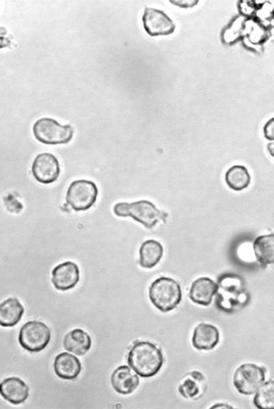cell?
Wrapping results in <instances>:
<instances>
[{
  "instance_id": "1",
  "label": "cell",
  "mask_w": 274,
  "mask_h": 409,
  "mask_svg": "<svg viewBox=\"0 0 274 409\" xmlns=\"http://www.w3.org/2000/svg\"><path fill=\"white\" fill-rule=\"evenodd\" d=\"M128 364L137 374L143 378L153 377L160 372L164 364L162 350L154 343L138 342L130 350Z\"/></svg>"
},
{
  "instance_id": "2",
  "label": "cell",
  "mask_w": 274,
  "mask_h": 409,
  "mask_svg": "<svg viewBox=\"0 0 274 409\" xmlns=\"http://www.w3.org/2000/svg\"><path fill=\"white\" fill-rule=\"evenodd\" d=\"M216 305L225 312H234L248 303L249 296L241 278L225 275L219 279Z\"/></svg>"
},
{
  "instance_id": "3",
  "label": "cell",
  "mask_w": 274,
  "mask_h": 409,
  "mask_svg": "<svg viewBox=\"0 0 274 409\" xmlns=\"http://www.w3.org/2000/svg\"><path fill=\"white\" fill-rule=\"evenodd\" d=\"M149 298L156 309L168 312L181 302L182 291L179 283L168 277H160L150 285Z\"/></svg>"
},
{
  "instance_id": "4",
  "label": "cell",
  "mask_w": 274,
  "mask_h": 409,
  "mask_svg": "<svg viewBox=\"0 0 274 409\" xmlns=\"http://www.w3.org/2000/svg\"><path fill=\"white\" fill-rule=\"evenodd\" d=\"M114 213L120 217H131L147 228H153L165 218L164 214L153 202L147 200L117 203L114 207Z\"/></svg>"
},
{
  "instance_id": "5",
  "label": "cell",
  "mask_w": 274,
  "mask_h": 409,
  "mask_svg": "<svg viewBox=\"0 0 274 409\" xmlns=\"http://www.w3.org/2000/svg\"><path fill=\"white\" fill-rule=\"evenodd\" d=\"M32 132L35 138L47 145H66L73 138V128L71 126H61L49 118L37 120L33 125Z\"/></svg>"
},
{
  "instance_id": "6",
  "label": "cell",
  "mask_w": 274,
  "mask_h": 409,
  "mask_svg": "<svg viewBox=\"0 0 274 409\" xmlns=\"http://www.w3.org/2000/svg\"><path fill=\"white\" fill-rule=\"evenodd\" d=\"M52 338L49 327L44 323L32 320L25 323L19 332L18 341L26 351L38 353L49 346Z\"/></svg>"
},
{
  "instance_id": "7",
  "label": "cell",
  "mask_w": 274,
  "mask_h": 409,
  "mask_svg": "<svg viewBox=\"0 0 274 409\" xmlns=\"http://www.w3.org/2000/svg\"><path fill=\"white\" fill-rule=\"evenodd\" d=\"M97 184L90 181L78 180L73 181L66 193V202L73 210L86 211L91 209L98 197Z\"/></svg>"
},
{
  "instance_id": "8",
  "label": "cell",
  "mask_w": 274,
  "mask_h": 409,
  "mask_svg": "<svg viewBox=\"0 0 274 409\" xmlns=\"http://www.w3.org/2000/svg\"><path fill=\"white\" fill-rule=\"evenodd\" d=\"M266 368L255 364H244L235 372L234 384L239 393L252 395L256 393L266 379Z\"/></svg>"
},
{
  "instance_id": "9",
  "label": "cell",
  "mask_w": 274,
  "mask_h": 409,
  "mask_svg": "<svg viewBox=\"0 0 274 409\" xmlns=\"http://www.w3.org/2000/svg\"><path fill=\"white\" fill-rule=\"evenodd\" d=\"M142 20L143 28L150 37L169 36L176 29L174 20L160 10L146 8Z\"/></svg>"
},
{
  "instance_id": "10",
  "label": "cell",
  "mask_w": 274,
  "mask_h": 409,
  "mask_svg": "<svg viewBox=\"0 0 274 409\" xmlns=\"http://www.w3.org/2000/svg\"><path fill=\"white\" fill-rule=\"evenodd\" d=\"M60 172L59 160L51 153L40 154L32 162V173L39 183L50 184L56 182Z\"/></svg>"
},
{
  "instance_id": "11",
  "label": "cell",
  "mask_w": 274,
  "mask_h": 409,
  "mask_svg": "<svg viewBox=\"0 0 274 409\" xmlns=\"http://www.w3.org/2000/svg\"><path fill=\"white\" fill-rule=\"evenodd\" d=\"M52 281L59 291H66L76 286L80 281L78 265L73 262H66L52 270Z\"/></svg>"
},
{
  "instance_id": "12",
  "label": "cell",
  "mask_w": 274,
  "mask_h": 409,
  "mask_svg": "<svg viewBox=\"0 0 274 409\" xmlns=\"http://www.w3.org/2000/svg\"><path fill=\"white\" fill-rule=\"evenodd\" d=\"M0 395L13 405H20L30 397V387L23 379L10 377L0 383Z\"/></svg>"
},
{
  "instance_id": "13",
  "label": "cell",
  "mask_w": 274,
  "mask_h": 409,
  "mask_svg": "<svg viewBox=\"0 0 274 409\" xmlns=\"http://www.w3.org/2000/svg\"><path fill=\"white\" fill-rule=\"evenodd\" d=\"M112 385L114 390L122 395L132 393L140 385L138 376L126 365L119 366L112 373Z\"/></svg>"
},
{
  "instance_id": "14",
  "label": "cell",
  "mask_w": 274,
  "mask_h": 409,
  "mask_svg": "<svg viewBox=\"0 0 274 409\" xmlns=\"http://www.w3.org/2000/svg\"><path fill=\"white\" fill-rule=\"evenodd\" d=\"M218 284L208 277L198 278L191 286L189 298L197 305L208 306L216 295Z\"/></svg>"
},
{
  "instance_id": "15",
  "label": "cell",
  "mask_w": 274,
  "mask_h": 409,
  "mask_svg": "<svg viewBox=\"0 0 274 409\" xmlns=\"http://www.w3.org/2000/svg\"><path fill=\"white\" fill-rule=\"evenodd\" d=\"M220 340V333L214 325L202 323L194 330L193 345L198 350H211Z\"/></svg>"
},
{
  "instance_id": "16",
  "label": "cell",
  "mask_w": 274,
  "mask_h": 409,
  "mask_svg": "<svg viewBox=\"0 0 274 409\" xmlns=\"http://www.w3.org/2000/svg\"><path fill=\"white\" fill-rule=\"evenodd\" d=\"M54 370L59 378L73 380L79 377L82 367L77 357L68 353H61L54 359Z\"/></svg>"
},
{
  "instance_id": "17",
  "label": "cell",
  "mask_w": 274,
  "mask_h": 409,
  "mask_svg": "<svg viewBox=\"0 0 274 409\" xmlns=\"http://www.w3.org/2000/svg\"><path fill=\"white\" fill-rule=\"evenodd\" d=\"M207 390V381L200 372H193L186 374L178 388L181 396L186 399H197Z\"/></svg>"
},
{
  "instance_id": "18",
  "label": "cell",
  "mask_w": 274,
  "mask_h": 409,
  "mask_svg": "<svg viewBox=\"0 0 274 409\" xmlns=\"http://www.w3.org/2000/svg\"><path fill=\"white\" fill-rule=\"evenodd\" d=\"M25 309L16 298H9L0 304V326L12 327L22 319Z\"/></svg>"
},
{
  "instance_id": "19",
  "label": "cell",
  "mask_w": 274,
  "mask_h": 409,
  "mask_svg": "<svg viewBox=\"0 0 274 409\" xmlns=\"http://www.w3.org/2000/svg\"><path fill=\"white\" fill-rule=\"evenodd\" d=\"M65 349L77 356H84L91 349L92 338L82 329H74L67 334L64 341Z\"/></svg>"
},
{
  "instance_id": "20",
  "label": "cell",
  "mask_w": 274,
  "mask_h": 409,
  "mask_svg": "<svg viewBox=\"0 0 274 409\" xmlns=\"http://www.w3.org/2000/svg\"><path fill=\"white\" fill-rule=\"evenodd\" d=\"M162 245L150 240L143 243L140 248V264L142 268L150 269L160 263L163 256Z\"/></svg>"
},
{
  "instance_id": "21",
  "label": "cell",
  "mask_w": 274,
  "mask_h": 409,
  "mask_svg": "<svg viewBox=\"0 0 274 409\" xmlns=\"http://www.w3.org/2000/svg\"><path fill=\"white\" fill-rule=\"evenodd\" d=\"M257 261L266 267L274 262V235H266L256 238L253 243Z\"/></svg>"
},
{
  "instance_id": "22",
  "label": "cell",
  "mask_w": 274,
  "mask_h": 409,
  "mask_svg": "<svg viewBox=\"0 0 274 409\" xmlns=\"http://www.w3.org/2000/svg\"><path fill=\"white\" fill-rule=\"evenodd\" d=\"M270 36V32L265 23L256 17L246 18L245 38L253 44L259 45L266 42Z\"/></svg>"
},
{
  "instance_id": "23",
  "label": "cell",
  "mask_w": 274,
  "mask_h": 409,
  "mask_svg": "<svg viewBox=\"0 0 274 409\" xmlns=\"http://www.w3.org/2000/svg\"><path fill=\"white\" fill-rule=\"evenodd\" d=\"M225 182L230 189L241 192L248 188L251 183L249 170L244 166H232L225 173Z\"/></svg>"
},
{
  "instance_id": "24",
  "label": "cell",
  "mask_w": 274,
  "mask_h": 409,
  "mask_svg": "<svg viewBox=\"0 0 274 409\" xmlns=\"http://www.w3.org/2000/svg\"><path fill=\"white\" fill-rule=\"evenodd\" d=\"M246 20V18L239 16L232 18L230 24L225 27L222 32V39L225 44H235L245 37Z\"/></svg>"
},
{
  "instance_id": "25",
  "label": "cell",
  "mask_w": 274,
  "mask_h": 409,
  "mask_svg": "<svg viewBox=\"0 0 274 409\" xmlns=\"http://www.w3.org/2000/svg\"><path fill=\"white\" fill-rule=\"evenodd\" d=\"M255 405L260 409L274 407V381L270 380L258 389L254 398Z\"/></svg>"
},
{
  "instance_id": "26",
  "label": "cell",
  "mask_w": 274,
  "mask_h": 409,
  "mask_svg": "<svg viewBox=\"0 0 274 409\" xmlns=\"http://www.w3.org/2000/svg\"><path fill=\"white\" fill-rule=\"evenodd\" d=\"M12 44V37L4 27H0V49L10 47Z\"/></svg>"
},
{
  "instance_id": "27",
  "label": "cell",
  "mask_w": 274,
  "mask_h": 409,
  "mask_svg": "<svg viewBox=\"0 0 274 409\" xmlns=\"http://www.w3.org/2000/svg\"><path fill=\"white\" fill-rule=\"evenodd\" d=\"M273 118L270 120L268 122L266 123V125L264 127V134L266 138L270 141H273L274 139V134H273Z\"/></svg>"
},
{
  "instance_id": "28",
  "label": "cell",
  "mask_w": 274,
  "mask_h": 409,
  "mask_svg": "<svg viewBox=\"0 0 274 409\" xmlns=\"http://www.w3.org/2000/svg\"><path fill=\"white\" fill-rule=\"evenodd\" d=\"M169 2L174 5L179 6L183 8H193V6L198 4V1H195V0H193V1H189V0H188V1H173V0H171Z\"/></svg>"
},
{
  "instance_id": "29",
  "label": "cell",
  "mask_w": 274,
  "mask_h": 409,
  "mask_svg": "<svg viewBox=\"0 0 274 409\" xmlns=\"http://www.w3.org/2000/svg\"><path fill=\"white\" fill-rule=\"evenodd\" d=\"M232 408V407H230V405H222V404L214 405V407H212L211 408Z\"/></svg>"
}]
</instances>
